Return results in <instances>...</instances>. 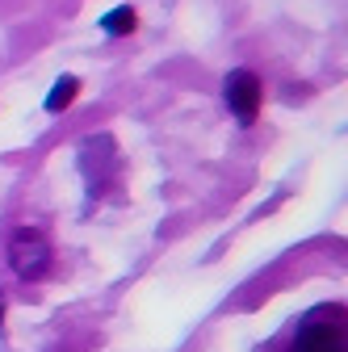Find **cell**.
<instances>
[{
  "mask_svg": "<svg viewBox=\"0 0 348 352\" xmlns=\"http://www.w3.org/2000/svg\"><path fill=\"white\" fill-rule=\"evenodd\" d=\"M51 260H55V252H51V243H47L42 231H34V227H17L13 231V239H9V264H13V273L21 281H42V277L51 273Z\"/></svg>",
  "mask_w": 348,
  "mask_h": 352,
  "instance_id": "cell-2",
  "label": "cell"
},
{
  "mask_svg": "<svg viewBox=\"0 0 348 352\" xmlns=\"http://www.w3.org/2000/svg\"><path fill=\"white\" fill-rule=\"evenodd\" d=\"M260 97H265V88H260V76L248 72V67L231 72L227 84H223V101H227V109H231V118H235L239 126H252V122H256V113H260Z\"/></svg>",
  "mask_w": 348,
  "mask_h": 352,
  "instance_id": "cell-3",
  "label": "cell"
},
{
  "mask_svg": "<svg viewBox=\"0 0 348 352\" xmlns=\"http://www.w3.org/2000/svg\"><path fill=\"white\" fill-rule=\"evenodd\" d=\"M0 311H5V298H0Z\"/></svg>",
  "mask_w": 348,
  "mask_h": 352,
  "instance_id": "cell-6",
  "label": "cell"
},
{
  "mask_svg": "<svg viewBox=\"0 0 348 352\" xmlns=\"http://www.w3.org/2000/svg\"><path fill=\"white\" fill-rule=\"evenodd\" d=\"M290 352H348L344 306H315V311L298 323Z\"/></svg>",
  "mask_w": 348,
  "mask_h": 352,
  "instance_id": "cell-1",
  "label": "cell"
},
{
  "mask_svg": "<svg viewBox=\"0 0 348 352\" xmlns=\"http://www.w3.org/2000/svg\"><path fill=\"white\" fill-rule=\"evenodd\" d=\"M101 30H105L109 38L130 34V30H135V9H130V5H118L113 13H105V17H101Z\"/></svg>",
  "mask_w": 348,
  "mask_h": 352,
  "instance_id": "cell-4",
  "label": "cell"
},
{
  "mask_svg": "<svg viewBox=\"0 0 348 352\" xmlns=\"http://www.w3.org/2000/svg\"><path fill=\"white\" fill-rule=\"evenodd\" d=\"M72 101H76V80H72V76H63V80L51 88V97H47V109H51V113H59V109H67Z\"/></svg>",
  "mask_w": 348,
  "mask_h": 352,
  "instance_id": "cell-5",
  "label": "cell"
}]
</instances>
